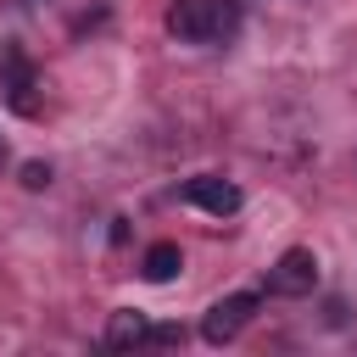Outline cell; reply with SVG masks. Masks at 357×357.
Listing matches in <instances>:
<instances>
[{"instance_id": "cell-5", "label": "cell", "mask_w": 357, "mask_h": 357, "mask_svg": "<svg viewBox=\"0 0 357 357\" xmlns=\"http://www.w3.org/2000/svg\"><path fill=\"white\" fill-rule=\"evenodd\" d=\"M145 335H151V324H145V312H134V307H117V312L106 318V346H112V351H134V346H145Z\"/></svg>"}, {"instance_id": "cell-2", "label": "cell", "mask_w": 357, "mask_h": 357, "mask_svg": "<svg viewBox=\"0 0 357 357\" xmlns=\"http://www.w3.org/2000/svg\"><path fill=\"white\" fill-rule=\"evenodd\" d=\"M318 284V257L307 251V245H290L273 268H268V290L273 296H307Z\"/></svg>"}, {"instance_id": "cell-1", "label": "cell", "mask_w": 357, "mask_h": 357, "mask_svg": "<svg viewBox=\"0 0 357 357\" xmlns=\"http://www.w3.org/2000/svg\"><path fill=\"white\" fill-rule=\"evenodd\" d=\"M251 312H257V296H251V290H234V296L212 301V307H206V318H201V340H206V346L234 340V335L251 324Z\"/></svg>"}, {"instance_id": "cell-4", "label": "cell", "mask_w": 357, "mask_h": 357, "mask_svg": "<svg viewBox=\"0 0 357 357\" xmlns=\"http://www.w3.org/2000/svg\"><path fill=\"white\" fill-rule=\"evenodd\" d=\"M167 28L190 45H206L218 39V22H212V0H173L167 6Z\"/></svg>"}, {"instance_id": "cell-6", "label": "cell", "mask_w": 357, "mask_h": 357, "mask_svg": "<svg viewBox=\"0 0 357 357\" xmlns=\"http://www.w3.org/2000/svg\"><path fill=\"white\" fill-rule=\"evenodd\" d=\"M6 100L17 106V112H33V67L22 61V50H6Z\"/></svg>"}, {"instance_id": "cell-7", "label": "cell", "mask_w": 357, "mask_h": 357, "mask_svg": "<svg viewBox=\"0 0 357 357\" xmlns=\"http://www.w3.org/2000/svg\"><path fill=\"white\" fill-rule=\"evenodd\" d=\"M178 268H184V251H178L173 240H156V245L145 251V262H139V273H145L151 284H167V279H173Z\"/></svg>"}, {"instance_id": "cell-10", "label": "cell", "mask_w": 357, "mask_h": 357, "mask_svg": "<svg viewBox=\"0 0 357 357\" xmlns=\"http://www.w3.org/2000/svg\"><path fill=\"white\" fill-rule=\"evenodd\" d=\"M145 340H151V346H184V329H178V324H151Z\"/></svg>"}, {"instance_id": "cell-11", "label": "cell", "mask_w": 357, "mask_h": 357, "mask_svg": "<svg viewBox=\"0 0 357 357\" xmlns=\"http://www.w3.org/2000/svg\"><path fill=\"white\" fill-rule=\"evenodd\" d=\"M0 151H6V139H0Z\"/></svg>"}, {"instance_id": "cell-8", "label": "cell", "mask_w": 357, "mask_h": 357, "mask_svg": "<svg viewBox=\"0 0 357 357\" xmlns=\"http://www.w3.org/2000/svg\"><path fill=\"white\" fill-rule=\"evenodd\" d=\"M212 22H218V39H223V33H234L240 6H234V0H212Z\"/></svg>"}, {"instance_id": "cell-3", "label": "cell", "mask_w": 357, "mask_h": 357, "mask_svg": "<svg viewBox=\"0 0 357 357\" xmlns=\"http://www.w3.org/2000/svg\"><path fill=\"white\" fill-rule=\"evenodd\" d=\"M190 206H201V212H212V218H234L240 212V184H229V178H218V173H195V178H184V190H178Z\"/></svg>"}, {"instance_id": "cell-9", "label": "cell", "mask_w": 357, "mask_h": 357, "mask_svg": "<svg viewBox=\"0 0 357 357\" xmlns=\"http://www.w3.org/2000/svg\"><path fill=\"white\" fill-rule=\"evenodd\" d=\"M50 184V162H22V190H45Z\"/></svg>"}]
</instances>
